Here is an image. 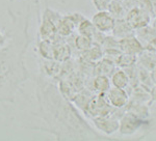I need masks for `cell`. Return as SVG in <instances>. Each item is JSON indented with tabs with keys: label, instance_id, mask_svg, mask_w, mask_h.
<instances>
[{
	"label": "cell",
	"instance_id": "277c9868",
	"mask_svg": "<svg viewBox=\"0 0 156 141\" xmlns=\"http://www.w3.org/2000/svg\"><path fill=\"white\" fill-rule=\"evenodd\" d=\"M144 118L137 116L132 112H126L119 120V131L122 135L130 136L138 131L143 125Z\"/></svg>",
	"mask_w": 156,
	"mask_h": 141
},
{
	"label": "cell",
	"instance_id": "44dd1931",
	"mask_svg": "<svg viewBox=\"0 0 156 141\" xmlns=\"http://www.w3.org/2000/svg\"><path fill=\"white\" fill-rule=\"evenodd\" d=\"M9 39H11V34L0 29V48L5 46Z\"/></svg>",
	"mask_w": 156,
	"mask_h": 141
},
{
	"label": "cell",
	"instance_id": "d6986e66",
	"mask_svg": "<svg viewBox=\"0 0 156 141\" xmlns=\"http://www.w3.org/2000/svg\"><path fill=\"white\" fill-rule=\"evenodd\" d=\"M74 43H75V46H76L77 49L85 51V50H87L93 45V40L90 39V37L79 34L76 39H75Z\"/></svg>",
	"mask_w": 156,
	"mask_h": 141
},
{
	"label": "cell",
	"instance_id": "6da1fadb",
	"mask_svg": "<svg viewBox=\"0 0 156 141\" xmlns=\"http://www.w3.org/2000/svg\"><path fill=\"white\" fill-rule=\"evenodd\" d=\"M37 100L39 106L37 116L47 123V131L57 140L90 139L98 137L76 109L70 104L53 83L47 81L43 74L37 80Z\"/></svg>",
	"mask_w": 156,
	"mask_h": 141
},
{
	"label": "cell",
	"instance_id": "52a82bcc",
	"mask_svg": "<svg viewBox=\"0 0 156 141\" xmlns=\"http://www.w3.org/2000/svg\"><path fill=\"white\" fill-rule=\"evenodd\" d=\"M104 95L109 105L117 109H122L123 107H126L129 102V95L124 88L115 86L110 87Z\"/></svg>",
	"mask_w": 156,
	"mask_h": 141
},
{
	"label": "cell",
	"instance_id": "8fae6325",
	"mask_svg": "<svg viewBox=\"0 0 156 141\" xmlns=\"http://www.w3.org/2000/svg\"><path fill=\"white\" fill-rule=\"evenodd\" d=\"M115 37L117 39H124V37L132 36L134 35V29L128 24L125 19H117L115 23L114 30H112Z\"/></svg>",
	"mask_w": 156,
	"mask_h": 141
},
{
	"label": "cell",
	"instance_id": "ba28073f",
	"mask_svg": "<svg viewBox=\"0 0 156 141\" xmlns=\"http://www.w3.org/2000/svg\"><path fill=\"white\" fill-rule=\"evenodd\" d=\"M119 49L122 53L137 56L144 51V45L140 42L137 37L132 35L119 40Z\"/></svg>",
	"mask_w": 156,
	"mask_h": 141
},
{
	"label": "cell",
	"instance_id": "4fadbf2b",
	"mask_svg": "<svg viewBox=\"0 0 156 141\" xmlns=\"http://www.w3.org/2000/svg\"><path fill=\"white\" fill-rule=\"evenodd\" d=\"M140 64H142V67L152 72L156 69V53L149 51L146 49V51H143L140 54Z\"/></svg>",
	"mask_w": 156,
	"mask_h": 141
},
{
	"label": "cell",
	"instance_id": "3957f363",
	"mask_svg": "<svg viewBox=\"0 0 156 141\" xmlns=\"http://www.w3.org/2000/svg\"><path fill=\"white\" fill-rule=\"evenodd\" d=\"M125 20H126L128 24L133 29L136 30L149 25L151 21V16H150V12H148L146 9H142L140 6L136 5L132 7V9H130L127 12Z\"/></svg>",
	"mask_w": 156,
	"mask_h": 141
},
{
	"label": "cell",
	"instance_id": "5bb4252c",
	"mask_svg": "<svg viewBox=\"0 0 156 141\" xmlns=\"http://www.w3.org/2000/svg\"><path fill=\"white\" fill-rule=\"evenodd\" d=\"M107 11L115 20L125 19L126 14H127L126 7L124 6V4L122 3L121 0H112V1L110 2L109 6H108Z\"/></svg>",
	"mask_w": 156,
	"mask_h": 141
},
{
	"label": "cell",
	"instance_id": "ac0fdd59",
	"mask_svg": "<svg viewBox=\"0 0 156 141\" xmlns=\"http://www.w3.org/2000/svg\"><path fill=\"white\" fill-rule=\"evenodd\" d=\"M77 30H78V32H79V34L84 35V36H87V37H90L92 40H93V37H94V35L97 31V29L95 28L93 22L90 21V20H87V18H85L84 20H82V21L78 24Z\"/></svg>",
	"mask_w": 156,
	"mask_h": 141
},
{
	"label": "cell",
	"instance_id": "7402d4cb",
	"mask_svg": "<svg viewBox=\"0 0 156 141\" xmlns=\"http://www.w3.org/2000/svg\"><path fill=\"white\" fill-rule=\"evenodd\" d=\"M156 101V84L151 87L150 89V103Z\"/></svg>",
	"mask_w": 156,
	"mask_h": 141
},
{
	"label": "cell",
	"instance_id": "30bf717a",
	"mask_svg": "<svg viewBox=\"0 0 156 141\" xmlns=\"http://www.w3.org/2000/svg\"><path fill=\"white\" fill-rule=\"evenodd\" d=\"M58 37L52 41L53 42V57L56 61L64 62L70 58L71 51H70V48L66 43L58 40Z\"/></svg>",
	"mask_w": 156,
	"mask_h": 141
},
{
	"label": "cell",
	"instance_id": "9a60e30c",
	"mask_svg": "<svg viewBox=\"0 0 156 141\" xmlns=\"http://www.w3.org/2000/svg\"><path fill=\"white\" fill-rule=\"evenodd\" d=\"M129 83H130L129 77H128L127 73L125 72V70H115V72L112 73V84L114 85V86L126 89V87H128Z\"/></svg>",
	"mask_w": 156,
	"mask_h": 141
},
{
	"label": "cell",
	"instance_id": "603a6c76",
	"mask_svg": "<svg viewBox=\"0 0 156 141\" xmlns=\"http://www.w3.org/2000/svg\"><path fill=\"white\" fill-rule=\"evenodd\" d=\"M153 27H154V28L156 29V21H155V23H154V26H153Z\"/></svg>",
	"mask_w": 156,
	"mask_h": 141
},
{
	"label": "cell",
	"instance_id": "8992f818",
	"mask_svg": "<svg viewBox=\"0 0 156 141\" xmlns=\"http://www.w3.org/2000/svg\"><path fill=\"white\" fill-rule=\"evenodd\" d=\"M92 22L95 28L102 33L112 32L115 19L108 12V11H99L93 16Z\"/></svg>",
	"mask_w": 156,
	"mask_h": 141
},
{
	"label": "cell",
	"instance_id": "7a4b0ae2",
	"mask_svg": "<svg viewBox=\"0 0 156 141\" xmlns=\"http://www.w3.org/2000/svg\"><path fill=\"white\" fill-rule=\"evenodd\" d=\"M30 43L28 21L19 37L12 36L11 43L0 48V103H14L19 90L29 79L25 54Z\"/></svg>",
	"mask_w": 156,
	"mask_h": 141
},
{
	"label": "cell",
	"instance_id": "e0dca14e",
	"mask_svg": "<svg viewBox=\"0 0 156 141\" xmlns=\"http://www.w3.org/2000/svg\"><path fill=\"white\" fill-rule=\"evenodd\" d=\"M93 87L98 94H105L110 88V80L106 75H97L93 81Z\"/></svg>",
	"mask_w": 156,
	"mask_h": 141
},
{
	"label": "cell",
	"instance_id": "2e32d148",
	"mask_svg": "<svg viewBox=\"0 0 156 141\" xmlns=\"http://www.w3.org/2000/svg\"><path fill=\"white\" fill-rule=\"evenodd\" d=\"M136 35L140 42L143 44V42H146V46L156 39V29L154 27H150L149 25L145 27H142L140 29H136Z\"/></svg>",
	"mask_w": 156,
	"mask_h": 141
},
{
	"label": "cell",
	"instance_id": "5b68a950",
	"mask_svg": "<svg viewBox=\"0 0 156 141\" xmlns=\"http://www.w3.org/2000/svg\"><path fill=\"white\" fill-rule=\"evenodd\" d=\"M92 119L96 129L105 135H112L119 131V119L112 113L102 116H96Z\"/></svg>",
	"mask_w": 156,
	"mask_h": 141
},
{
	"label": "cell",
	"instance_id": "ffe728a7",
	"mask_svg": "<svg viewBox=\"0 0 156 141\" xmlns=\"http://www.w3.org/2000/svg\"><path fill=\"white\" fill-rule=\"evenodd\" d=\"M112 0H92V3L97 12L99 11H107L108 6H109L110 2Z\"/></svg>",
	"mask_w": 156,
	"mask_h": 141
},
{
	"label": "cell",
	"instance_id": "7c38bea8",
	"mask_svg": "<svg viewBox=\"0 0 156 141\" xmlns=\"http://www.w3.org/2000/svg\"><path fill=\"white\" fill-rule=\"evenodd\" d=\"M37 52L39 55L45 60H52L53 57V42L51 40L40 39L37 44Z\"/></svg>",
	"mask_w": 156,
	"mask_h": 141
},
{
	"label": "cell",
	"instance_id": "9c48e42d",
	"mask_svg": "<svg viewBox=\"0 0 156 141\" xmlns=\"http://www.w3.org/2000/svg\"><path fill=\"white\" fill-rule=\"evenodd\" d=\"M59 35L57 33V28H56V23L52 21L49 18L43 16L41 25L39 28V37L40 39H46V40H51L53 41L56 37H58Z\"/></svg>",
	"mask_w": 156,
	"mask_h": 141
}]
</instances>
